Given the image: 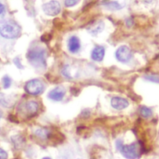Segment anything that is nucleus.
<instances>
[{"instance_id": "f257e3e1", "label": "nucleus", "mask_w": 159, "mask_h": 159, "mask_svg": "<svg viewBox=\"0 0 159 159\" xmlns=\"http://www.w3.org/2000/svg\"><path fill=\"white\" fill-rule=\"evenodd\" d=\"M27 58L35 68L46 66V50L42 47H35L29 49L27 53Z\"/></svg>"}, {"instance_id": "f03ea898", "label": "nucleus", "mask_w": 159, "mask_h": 159, "mask_svg": "<svg viewBox=\"0 0 159 159\" xmlns=\"http://www.w3.org/2000/svg\"><path fill=\"white\" fill-rule=\"evenodd\" d=\"M20 28L14 20L5 19L0 20V35L7 39L16 38L20 34Z\"/></svg>"}, {"instance_id": "7ed1b4c3", "label": "nucleus", "mask_w": 159, "mask_h": 159, "mask_svg": "<svg viewBox=\"0 0 159 159\" xmlns=\"http://www.w3.org/2000/svg\"><path fill=\"white\" fill-rule=\"evenodd\" d=\"M116 145L122 155L127 159H136L139 157L141 147L138 143H132L130 145H124L120 140H117Z\"/></svg>"}, {"instance_id": "20e7f679", "label": "nucleus", "mask_w": 159, "mask_h": 159, "mask_svg": "<svg viewBox=\"0 0 159 159\" xmlns=\"http://www.w3.org/2000/svg\"><path fill=\"white\" fill-rule=\"evenodd\" d=\"M25 91L31 95L40 94L43 90V84L38 79H34L28 81L25 86Z\"/></svg>"}, {"instance_id": "39448f33", "label": "nucleus", "mask_w": 159, "mask_h": 159, "mask_svg": "<svg viewBox=\"0 0 159 159\" xmlns=\"http://www.w3.org/2000/svg\"><path fill=\"white\" fill-rule=\"evenodd\" d=\"M42 9L45 14L50 16H55L58 14L61 11L60 4L55 1L52 0L42 5Z\"/></svg>"}, {"instance_id": "423d86ee", "label": "nucleus", "mask_w": 159, "mask_h": 159, "mask_svg": "<svg viewBox=\"0 0 159 159\" xmlns=\"http://www.w3.org/2000/svg\"><path fill=\"white\" fill-rule=\"evenodd\" d=\"M132 56L130 49L126 45L120 46L116 52V57L120 62L128 61Z\"/></svg>"}, {"instance_id": "0eeeda50", "label": "nucleus", "mask_w": 159, "mask_h": 159, "mask_svg": "<svg viewBox=\"0 0 159 159\" xmlns=\"http://www.w3.org/2000/svg\"><path fill=\"white\" fill-rule=\"evenodd\" d=\"M66 93V89L62 86H57L51 90L48 97L49 99L55 101H60L63 99Z\"/></svg>"}, {"instance_id": "6e6552de", "label": "nucleus", "mask_w": 159, "mask_h": 159, "mask_svg": "<svg viewBox=\"0 0 159 159\" xmlns=\"http://www.w3.org/2000/svg\"><path fill=\"white\" fill-rule=\"evenodd\" d=\"M111 104L113 108L117 110H122L127 107L129 105V103L126 99L116 96L111 99Z\"/></svg>"}, {"instance_id": "1a4fd4ad", "label": "nucleus", "mask_w": 159, "mask_h": 159, "mask_svg": "<svg viewBox=\"0 0 159 159\" xmlns=\"http://www.w3.org/2000/svg\"><path fill=\"white\" fill-rule=\"evenodd\" d=\"M81 44L79 39L76 36L71 37L68 42V50L71 53H77L80 49Z\"/></svg>"}, {"instance_id": "9d476101", "label": "nucleus", "mask_w": 159, "mask_h": 159, "mask_svg": "<svg viewBox=\"0 0 159 159\" xmlns=\"http://www.w3.org/2000/svg\"><path fill=\"white\" fill-rule=\"evenodd\" d=\"M105 54L104 48L102 46L96 47L92 51L91 57L93 60L96 61H101L103 60Z\"/></svg>"}, {"instance_id": "9b49d317", "label": "nucleus", "mask_w": 159, "mask_h": 159, "mask_svg": "<svg viewBox=\"0 0 159 159\" xmlns=\"http://www.w3.org/2000/svg\"><path fill=\"white\" fill-rule=\"evenodd\" d=\"M14 103L13 98L10 96L0 93V104L5 107H11Z\"/></svg>"}, {"instance_id": "f8f14e48", "label": "nucleus", "mask_w": 159, "mask_h": 159, "mask_svg": "<svg viewBox=\"0 0 159 159\" xmlns=\"http://www.w3.org/2000/svg\"><path fill=\"white\" fill-rule=\"evenodd\" d=\"M104 28V24L102 21H99L96 24H94L93 26H91V27H89L88 29V31L89 32V33L95 36L97 34H98L99 33L101 32L103 29Z\"/></svg>"}, {"instance_id": "ddd939ff", "label": "nucleus", "mask_w": 159, "mask_h": 159, "mask_svg": "<svg viewBox=\"0 0 159 159\" xmlns=\"http://www.w3.org/2000/svg\"><path fill=\"white\" fill-rule=\"evenodd\" d=\"M25 109L28 114H34L39 109L38 103L34 101H29L25 104Z\"/></svg>"}, {"instance_id": "4468645a", "label": "nucleus", "mask_w": 159, "mask_h": 159, "mask_svg": "<svg viewBox=\"0 0 159 159\" xmlns=\"http://www.w3.org/2000/svg\"><path fill=\"white\" fill-rule=\"evenodd\" d=\"M12 142L14 143V147L17 149L23 147L25 143V140L23 137L19 135H16L11 137Z\"/></svg>"}, {"instance_id": "2eb2a0df", "label": "nucleus", "mask_w": 159, "mask_h": 159, "mask_svg": "<svg viewBox=\"0 0 159 159\" xmlns=\"http://www.w3.org/2000/svg\"><path fill=\"white\" fill-rule=\"evenodd\" d=\"M50 132L46 129H39L35 132V134L42 139H47L49 137Z\"/></svg>"}, {"instance_id": "dca6fc26", "label": "nucleus", "mask_w": 159, "mask_h": 159, "mask_svg": "<svg viewBox=\"0 0 159 159\" xmlns=\"http://www.w3.org/2000/svg\"><path fill=\"white\" fill-rule=\"evenodd\" d=\"M140 113L142 117L147 118L152 116V111L150 108L146 106H142L140 109Z\"/></svg>"}, {"instance_id": "f3484780", "label": "nucleus", "mask_w": 159, "mask_h": 159, "mask_svg": "<svg viewBox=\"0 0 159 159\" xmlns=\"http://www.w3.org/2000/svg\"><path fill=\"white\" fill-rule=\"evenodd\" d=\"M106 6L112 10H118L122 7L121 5L117 1H112L107 3Z\"/></svg>"}, {"instance_id": "a211bd4d", "label": "nucleus", "mask_w": 159, "mask_h": 159, "mask_svg": "<svg viewBox=\"0 0 159 159\" xmlns=\"http://www.w3.org/2000/svg\"><path fill=\"white\" fill-rule=\"evenodd\" d=\"M2 86L4 89H7L9 88L11 85V79L10 77H9L8 76L6 75L4 76L2 79Z\"/></svg>"}, {"instance_id": "6ab92c4d", "label": "nucleus", "mask_w": 159, "mask_h": 159, "mask_svg": "<svg viewBox=\"0 0 159 159\" xmlns=\"http://www.w3.org/2000/svg\"><path fill=\"white\" fill-rule=\"evenodd\" d=\"M145 78L150 81L153 82V83H159V76L156 75H147L145 76Z\"/></svg>"}, {"instance_id": "aec40b11", "label": "nucleus", "mask_w": 159, "mask_h": 159, "mask_svg": "<svg viewBox=\"0 0 159 159\" xmlns=\"http://www.w3.org/2000/svg\"><path fill=\"white\" fill-rule=\"evenodd\" d=\"M77 0H65V5L66 7H71L76 4Z\"/></svg>"}, {"instance_id": "412c9836", "label": "nucleus", "mask_w": 159, "mask_h": 159, "mask_svg": "<svg viewBox=\"0 0 159 159\" xmlns=\"http://www.w3.org/2000/svg\"><path fill=\"white\" fill-rule=\"evenodd\" d=\"M7 153L4 149L0 148V159H7Z\"/></svg>"}, {"instance_id": "4be33fe9", "label": "nucleus", "mask_w": 159, "mask_h": 159, "mask_svg": "<svg viewBox=\"0 0 159 159\" xmlns=\"http://www.w3.org/2000/svg\"><path fill=\"white\" fill-rule=\"evenodd\" d=\"M89 112L88 111H87V110H85V111H84L83 112V113H82V116H83V117H84V118H88V117H89Z\"/></svg>"}, {"instance_id": "5701e85b", "label": "nucleus", "mask_w": 159, "mask_h": 159, "mask_svg": "<svg viewBox=\"0 0 159 159\" xmlns=\"http://www.w3.org/2000/svg\"><path fill=\"white\" fill-rule=\"evenodd\" d=\"M4 6L0 2V14H2L4 12Z\"/></svg>"}, {"instance_id": "b1692460", "label": "nucleus", "mask_w": 159, "mask_h": 159, "mask_svg": "<svg viewBox=\"0 0 159 159\" xmlns=\"http://www.w3.org/2000/svg\"><path fill=\"white\" fill-rule=\"evenodd\" d=\"M2 111L0 110V119H1V118L2 117Z\"/></svg>"}, {"instance_id": "393cba45", "label": "nucleus", "mask_w": 159, "mask_h": 159, "mask_svg": "<svg viewBox=\"0 0 159 159\" xmlns=\"http://www.w3.org/2000/svg\"><path fill=\"white\" fill-rule=\"evenodd\" d=\"M42 159H51V158H49V157H43V158H42Z\"/></svg>"}, {"instance_id": "a878e982", "label": "nucleus", "mask_w": 159, "mask_h": 159, "mask_svg": "<svg viewBox=\"0 0 159 159\" xmlns=\"http://www.w3.org/2000/svg\"><path fill=\"white\" fill-rule=\"evenodd\" d=\"M61 159H66V158H64V157H62Z\"/></svg>"}, {"instance_id": "bb28decb", "label": "nucleus", "mask_w": 159, "mask_h": 159, "mask_svg": "<svg viewBox=\"0 0 159 159\" xmlns=\"http://www.w3.org/2000/svg\"><path fill=\"white\" fill-rule=\"evenodd\" d=\"M78 159H81V158H78Z\"/></svg>"}, {"instance_id": "cd10ccee", "label": "nucleus", "mask_w": 159, "mask_h": 159, "mask_svg": "<svg viewBox=\"0 0 159 159\" xmlns=\"http://www.w3.org/2000/svg\"><path fill=\"white\" fill-rule=\"evenodd\" d=\"M0 130H1V128H0Z\"/></svg>"}]
</instances>
